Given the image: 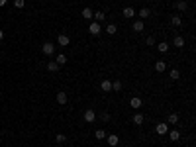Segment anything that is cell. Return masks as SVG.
Masks as SVG:
<instances>
[{"mask_svg": "<svg viewBox=\"0 0 196 147\" xmlns=\"http://www.w3.org/2000/svg\"><path fill=\"white\" fill-rule=\"evenodd\" d=\"M41 51H43V55L51 57V55L55 53V43H51V41H45V43L41 45Z\"/></svg>", "mask_w": 196, "mask_h": 147, "instance_id": "1", "label": "cell"}, {"mask_svg": "<svg viewBox=\"0 0 196 147\" xmlns=\"http://www.w3.org/2000/svg\"><path fill=\"white\" fill-rule=\"evenodd\" d=\"M83 118H84V122H88V124H92V122H96V112H94L92 108H88V110H84V114H83Z\"/></svg>", "mask_w": 196, "mask_h": 147, "instance_id": "2", "label": "cell"}, {"mask_svg": "<svg viewBox=\"0 0 196 147\" xmlns=\"http://www.w3.org/2000/svg\"><path fill=\"white\" fill-rule=\"evenodd\" d=\"M100 29H102V26H100L98 22H90V26H88V33L90 35H98Z\"/></svg>", "mask_w": 196, "mask_h": 147, "instance_id": "3", "label": "cell"}, {"mask_svg": "<svg viewBox=\"0 0 196 147\" xmlns=\"http://www.w3.org/2000/svg\"><path fill=\"white\" fill-rule=\"evenodd\" d=\"M155 131H157V134H159V135H165V134H167V131H169V124H167V122H161V124H157V128H155Z\"/></svg>", "mask_w": 196, "mask_h": 147, "instance_id": "4", "label": "cell"}, {"mask_svg": "<svg viewBox=\"0 0 196 147\" xmlns=\"http://www.w3.org/2000/svg\"><path fill=\"white\" fill-rule=\"evenodd\" d=\"M57 43H59L61 47H67L69 43H71V39H69V35H67V33H59V38H57Z\"/></svg>", "mask_w": 196, "mask_h": 147, "instance_id": "5", "label": "cell"}, {"mask_svg": "<svg viewBox=\"0 0 196 147\" xmlns=\"http://www.w3.org/2000/svg\"><path fill=\"white\" fill-rule=\"evenodd\" d=\"M106 141H108V145H110V147H116V145L120 143V137L116 135V134H110V135H106Z\"/></svg>", "mask_w": 196, "mask_h": 147, "instance_id": "6", "label": "cell"}, {"mask_svg": "<svg viewBox=\"0 0 196 147\" xmlns=\"http://www.w3.org/2000/svg\"><path fill=\"white\" fill-rule=\"evenodd\" d=\"M132 28H133V32H137V33H141V32H143V29H145V24H143V20H135Z\"/></svg>", "mask_w": 196, "mask_h": 147, "instance_id": "7", "label": "cell"}, {"mask_svg": "<svg viewBox=\"0 0 196 147\" xmlns=\"http://www.w3.org/2000/svg\"><path fill=\"white\" fill-rule=\"evenodd\" d=\"M141 104H143V102H141V98H139V96H133L132 100H129V106H132L133 110H139V108H141Z\"/></svg>", "mask_w": 196, "mask_h": 147, "instance_id": "8", "label": "cell"}, {"mask_svg": "<svg viewBox=\"0 0 196 147\" xmlns=\"http://www.w3.org/2000/svg\"><path fill=\"white\" fill-rule=\"evenodd\" d=\"M122 14H124V18H133V16H135V8H132V6H126V8L122 10Z\"/></svg>", "mask_w": 196, "mask_h": 147, "instance_id": "9", "label": "cell"}, {"mask_svg": "<svg viewBox=\"0 0 196 147\" xmlns=\"http://www.w3.org/2000/svg\"><path fill=\"white\" fill-rule=\"evenodd\" d=\"M135 14L139 16V20H145V18H149V16H151V10L147 8V6H145V8H141L139 12H135Z\"/></svg>", "mask_w": 196, "mask_h": 147, "instance_id": "10", "label": "cell"}, {"mask_svg": "<svg viewBox=\"0 0 196 147\" xmlns=\"http://www.w3.org/2000/svg\"><path fill=\"white\" fill-rule=\"evenodd\" d=\"M57 102H59L61 106H65V104H67V92H63V90H59V92H57Z\"/></svg>", "mask_w": 196, "mask_h": 147, "instance_id": "11", "label": "cell"}, {"mask_svg": "<svg viewBox=\"0 0 196 147\" xmlns=\"http://www.w3.org/2000/svg\"><path fill=\"white\" fill-rule=\"evenodd\" d=\"M94 22H98V24H102V22H106V12H94Z\"/></svg>", "mask_w": 196, "mask_h": 147, "instance_id": "12", "label": "cell"}, {"mask_svg": "<svg viewBox=\"0 0 196 147\" xmlns=\"http://www.w3.org/2000/svg\"><path fill=\"white\" fill-rule=\"evenodd\" d=\"M173 45L178 47V49H183L184 47V38H183V35H177V38L173 39Z\"/></svg>", "mask_w": 196, "mask_h": 147, "instance_id": "13", "label": "cell"}, {"mask_svg": "<svg viewBox=\"0 0 196 147\" xmlns=\"http://www.w3.org/2000/svg\"><path fill=\"white\" fill-rule=\"evenodd\" d=\"M100 88H102L104 92H112V80H102V83H100Z\"/></svg>", "mask_w": 196, "mask_h": 147, "instance_id": "14", "label": "cell"}, {"mask_svg": "<svg viewBox=\"0 0 196 147\" xmlns=\"http://www.w3.org/2000/svg\"><path fill=\"white\" fill-rule=\"evenodd\" d=\"M143 120H145V118H143V114H139V112H135V114H133V118H132V122L135 124V126H141Z\"/></svg>", "mask_w": 196, "mask_h": 147, "instance_id": "15", "label": "cell"}, {"mask_svg": "<svg viewBox=\"0 0 196 147\" xmlns=\"http://www.w3.org/2000/svg\"><path fill=\"white\" fill-rule=\"evenodd\" d=\"M167 134H169V139H171V141H178V139H180V131H178V129L167 131Z\"/></svg>", "mask_w": 196, "mask_h": 147, "instance_id": "16", "label": "cell"}, {"mask_svg": "<svg viewBox=\"0 0 196 147\" xmlns=\"http://www.w3.org/2000/svg\"><path fill=\"white\" fill-rule=\"evenodd\" d=\"M155 71H157V73H165V71H167V63H165V61H157V63H155Z\"/></svg>", "mask_w": 196, "mask_h": 147, "instance_id": "17", "label": "cell"}, {"mask_svg": "<svg viewBox=\"0 0 196 147\" xmlns=\"http://www.w3.org/2000/svg\"><path fill=\"white\" fill-rule=\"evenodd\" d=\"M171 26H173V28H180V26H183V20H180V16H173V18H171Z\"/></svg>", "mask_w": 196, "mask_h": 147, "instance_id": "18", "label": "cell"}, {"mask_svg": "<svg viewBox=\"0 0 196 147\" xmlns=\"http://www.w3.org/2000/svg\"><path fill=\"white\" fill-rule=\"evenodd\" d=\"M81 14H83V18H84V20H92V16H94V12H92L90 8H83Z\"/></svg>", "mask_w": 196, "mask_h": 147, "instance_id": "19", "label": "cell"}, {"mask_svg": "<svg viewBox=\"0 0 196 147\" xmlns=\"http://www.w3.org/2000/svg\"><path fill=\"white\" fill-rule=\"evenodd\" d=\"M175 8H177V10H180V12H184V10L188 8V4H186V0H178V2L175 4Z\"/></svg>", "mask_w": 196, "mask_h": 147, "instance_id": "20", "label": "cell"}, {"mask_svg": "<svg viewBox=\"0 0 196 147\" xmlns=\"http://www.w3.org/2000/svg\"><path fill=\"white\" fill-rule=\"evenodd\" d=\"M47 71L49 73H57V71H59V65H57L55 61H49L47 63Z\"/></svg>", "mask_w": 196, "mask_h": 147, "instance_id": "21", "label": "cell"}, {"mask_svg": "<svg viewBox=\"0 0 196 147\" xmlns=\"http://www.w3.org/2000/svg\"><path fill=\"white\" fill-rule=\"evenodd\" d=\"M94 137H96L98 141H102V139H106V131L104 129H96L94 131Z\"/></svg>", "mask_w": 196, "mask_h": 147, "instance_id": "22", "label": "cell"}, {"mask_svg": "<svg viewBox=\"0 0 196 147\" xmlns=\"http://www.w3.org/2000/svg\"><path fill=\"white\" fill-rule=\"evenodd\" d=\"M157 49L161 51V53H167V51H169V43H167V41H161V43H157Z\"/></svg>", "mask_w": 196, "mask_h": 147, "instance_id": "23", "label": "cell"}, {"mask_svg": "<svg viewBox=\"0 0 196 147\" xmlns=\"http://www.w3.org/2000/svg\"><path fill=\"white\" fill-rule=\"evenodd\" d=\"M55 63H57V65H59V67H61V65H65V63H67V55H63V53H59V55H57V59H55Z\"/></svg>", "mask_w": 196, "mask_h": 147, "instance_id": "24", "label": "cell"}, {"mask_svg": "<svg viewBox=\"0 0 196 147\" xmlns=\"http://www.w3.org/2000/svg\"><path fill=\"white\" fill-rule=\"evenodd\" d=\"M122 90V80H112V92H120Z\"/></svg>", "mask_w": 196, "mask_h": 147, "instance_id": "25", "label": "cell"}, {"mask_svg": "<svg viewBox=\"0 0 196 147\" xmlns=\"http://www.w3.org/2000/svg\"><path fill=\"white\" fill-rule=\"evenodd\" d=\"M167 124H178V114H169V118H167Z\"/></svg>", "mask_w": 196, "mask_h": 147, "instance_id": "26", "label": "cell"}, {"mask_svg": "<svg viewBox=\"0 0 196 147\" xmlns=\"http://www.w3.org/2000/svg\"><path fill=\"white\" fill-rule=\"evenodd\" d=\"M116 32H118V26H116V24H108V26H106V33L114 35Z\"/></svg>", "mask_w": 196, "mask_h": 147, "instance_id": "27", "label": "cell"}, {"mask_svg": "<svg viewBox=\"0 0 196 147\" xmlns=\"http://www.w3.org/2000/svg\"><path fill=\"white\" fill-rule=\"evenodd\" d=\"M169 77H171L173 80L180 79V71H178V69H171V71H169Z\"/></svg>", "mask_w": 196, "mask_h": 147, "instance_id": "28", "label": "cell"}, {"mask_svg": "<svg viewBox=\"0 0 196 147\" xmlns=\"http://www.w3.org/2000/svg\"><path fill=\"white\" fill-rule=\"evenodd\" d=\"M55 141H57V143H65V141H67V135L57 134V135H55Z\"/></svg>", "mask_w": 196, "mask_h": 147, "instance_id": "29", "label": "cell"}, {"mask_svg": "<svg viewBox=\"0 0 196 147\" xmlns=\"http://www.w3.org/2000/svg\"><path fill=\"white\" fill-rule=\"evenodd\" d=\"M14 6H16V8H24V6H26V0H14Z\"/></svg>", "mask_w": 196, "mask_h": 147, "instance_id": "30", "label": "cell"}, {"mask_svg": "<svg viewBox=\"0 0 196 147\" xmlns=\"http://www.w3.org/2000/svg\"><path fill=\"white\" fill-rule=\"evenodd\" d=\"M100 120H102V122H110V114H108V112H102V114H100Z\"/></svg>", "mask_w": 196, "mask_h": 147, "instance_id": "31", "label": "cell"}, {"mask_svg": "<svg viewBox=\"0 0 196 147\" xmlns=\"http://www.w3.org/2000/svg\"><path fill=\"white\" fill-rule=\"evenodd\" d=\"M145 43H147V45H155V38H153V35H149V38L145 39Z\"/></svg>", "mask_w": 196, "mask_h": 147, "instance_id": "32", "label": "cell"}, {"mask_svg": "<svg viewBox=\"0 0 196 147\" xmlns=\"http://www.w3.org/2000/svg\"><path fill=\"white\" fill-rule=\"evenodd\" d=\"M6 2H8V0H0V8H2V6H4Z\"/></svg>", "mask_w": 196, "mask_h": 147, "instance_id": "33", "label": "cell"}, {"mask_svg": "<svg viewBox=\"0 0 196 147\" xmlns=\"http://www.w3.org/2000/svg\"><path fill=\"white\" fill-rule=\"evenodd\" d=\"M2 38H4V32H2V29H0V41H2Z\"/></svg>", "mask_w": 196, "mask_h": 147, "instance_id": "34", "label": "cell"}, {"mask_svg": "<svg viewBox=\"0 0 196 147\" xmlns=\"http://www.w3.org/2000/svg\"><path fill=\"white\" fill-rule=\"evenodd\" d=\"M145 2H153V0H145Z\"/></svg>", "mask_w": 196, "mask_h": 147, "instance_id": "35", "label": "cell"}, {"mask_svg": "<svg viewBox=\"0 0 196 147\" xmlns=\"http://www.w3.org/2000/svg\"><path fill=\"white\" fill-rule=\"evenodd\" d=\"M55 2H59V0H55Z\"/></svg>", "mask_w": 196, "mask_h": 147, "instance_id": "36", "label": "cell"}]
</instances>
